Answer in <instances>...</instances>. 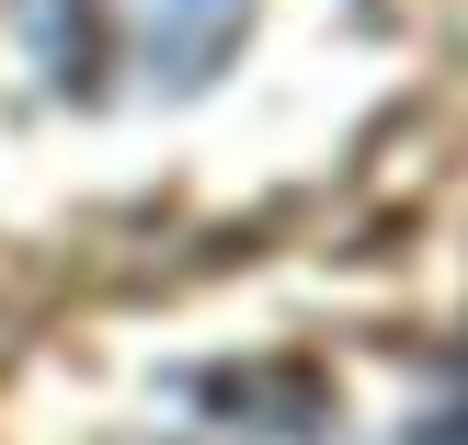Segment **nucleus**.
<instances>
[{
    "label": "nucleus",
    "instance_id": "1",
    "mask_svg": "<svg viewBox=\"0 0 468 445\" xmlns=\"http://www.w3.org/2000/svg\"><path fill=\"white\" fill-rule=\"evenodd\" d=\"M251 35V0H35L46 80L69 103H183L206 91Z\"/></svg>",
    "mask_w": 468,
    "mask_h": 445
}]
</instances>
